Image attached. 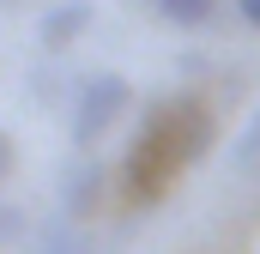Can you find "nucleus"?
<instances>
[{
    "label": "nucleus",
    "instance_id": "nucleus-1",
    "mask_svg": "<svg viewBox=\"0 0 260 254\" xmlns=\"http://www.w3.org/2000/svg\"><path fill=\"white\" fill-rule=\"evenodd\" d=\"M206 133H212V115H206L200 97H188V91L157 97L145 109L139 133H133V145L121 151V170H115L121 176V194H127L133 206L164 200V188L206 151Z\"/></svg>",
    "mask_w": 260,
    "mask_h": 254
},
{
    "label": "nucleus",
    "instance_id": "nucleus-2",
    "mask_svg": "<svg viewBox=\"0 0 260 254\" xmlns=\"http://www.w3.org/2000/svg\"><path fill=\"white\" fill-rule=\"evenodd\" d=\"M127 79L121 73H91L85 85H79V97H73V145L79 151H91L109 127H115V115L127 109Z\"/></svg>",
    "mask_w": 260,
    "mask_h": 254
},
{
    "label": "nucleus",
    "instance_id": "nucleus-3",
    "mask_svg": "<svg viewBox=\"0 0 260 254\" xmlns=\"http://www.w3.org/2000/svg\"><path fill=\"white\" fill-rule=\"evenodd\" d=\"M103 188H109V170H103L97 157H79V164L61 176V218H67V224L91 218V206L103 200Z\"/></svg>",
    "mask_w": 260,
    "mask_h": 254
},
{
    "label": "nucleus",
    "instance_id": "nucleus-4",
    "mask_svg": "<svg viewBox=\"0 0 260 254\" xmlns=\"http://www.w3.org/2000/svg\"><path fill=\"white\" fill-rule=\"evenodd\" d=\"M91 18H97V6H91V0H55V6L43 12V24H37V43L55 55V49H67L73 37H85V30H91Z\"/></svg>",
    "mask_w": 260,
    "mask_h": 254
},
{
    "label": "nucleus",
    "instance_id": "nucleus-5",
    "mask_svg": "<svg viewBox=\"0 0 260 254\" xmlns=\"http://www.w3.org/2000/svg\"><path fill=\"white\" fill-rule=\"evenodd\" d=\"M30 254H97V242L79 230V224H67V218H55V224H43L37 230V242H30Z\"/></svg>",
    "mask_w": 260,
    "mask_h": 254
},
{
    "label": "nucleus",
    "instance_id": "nucleus-6",
    "mask_svg": "<svg viewBox=\"0 0 260 254\" xmlns=\"http://www.w3.org/2000/svg\"><path fill=\"white\" fill-rule=\"evenodd\" d=\"M157 12H164L170 24H182V30H194V24H206V18L218 12V0H157Z\"/></svg>",
    "mask_w": 260,
    "mask_h": 254
},
{
    "label": "nucleus",
    "instance_id": "nucleus-7",
    "mask_svg": "<svg viewBox=\"0 0 260 254\" xmlns=\"http://www.w3.org/2000/svg\"><path fill=\"white\" fill-rule=\"evenodd\" d=\"M254 157H260V115L248 121V133L236 139V151H230V164H254Z\"/></svg>",
    "mask_w": 260,
    "mask_h": 254
},
{
    "label": "nucleus",
    "instance_id": "nucleus-8",
    "mask_svg": "<svg viewBox=\"0 0 260 254\" xmlns=\"http://www.w3.org/2000/svg\"><path fill=\"white\" fill-rule=\"evenodd\" d=\"M18 230H24L18 206H0V248H12V242H18Z\"/></svg>",
    "mask_w": 260,
    "mask_h": 254
},
{
    "label": "nucleus",
    "instance_id": "nucleus-9",
    "mask_svg": "<svg viewBox=\"0 0 260 254\" xmlns=\"http://www.w3.org/2000/svg\"><path fill=\"white\" fill-rule=\"evenodd\" d=\"M236 12H242V24H254V30H260V0H236Z\"/></svg>",
    "mask_w": 260,
    "mask_h": 254
},
{
    "label": "nucleus",
    "instance_id": "nucleus-10",
    "mask_svg": "<svg viewBox=\"0 0 260 254\" xmlns=\"http://www.w3.org/2000/svg\"><path fill=\"white\" fill-rule=\"evenodd\" d=\"M6 170H12V139L0 133V182H6Z\"/></svg>",
    "mask_w": 260,
    "mask_h": 254
},
{
    "label": "nucleus",
    "instance_id": "nucleus-11",
    "mask_svg": "<svg viewBox=\"0 0 260 254\" xmlns=\"http://www.w3.org/2000/svg\"><path fill=\"white\" fill-rule=\"evenodd\" d=\"M0 6H12V0H0Z\"/></svg>",
    "mask_w": 260,
    "mask_h": 254
}]
</instances>
